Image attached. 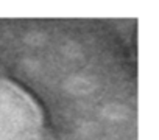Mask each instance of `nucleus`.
I'll return each mask as SVG.
<instances>
[{
    "label": "nucleus",
    "mask_w": 159,
    "mask_h": 140,
    "mask_svg": "<svg viewBox=\"0 0 159 140\" xmlns=\"http://www.w3.org/2000/svg\"><path fill=\"white\" fill-rule=\"evenodd\" d=\"M44 115L33 97L0 75V140H44Z\"/></svg>",
    "instance_id": "1"
}]
</instances>
